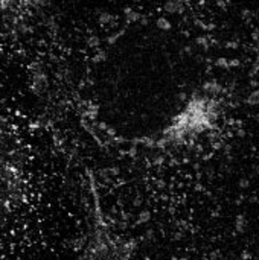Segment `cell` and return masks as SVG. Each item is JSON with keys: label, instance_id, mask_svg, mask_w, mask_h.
Returning <instances> with one entry per match:
<instances>
[{"label": "cell", "instance_id": "6da1fadb", "mask_svg": "<svg viewBox=\"0 0 259 260\" xmlns=\"http://www.w3.org/2000/svg\"><path fill=\"white\" fill-rule=\"evenodd\" d=\"M203 90L206 93H209V94H218V93H221L222 90H224V88H222L217 81H209V82L203 84Z\"/></svg>", "mask_w": 259, "mask_h": 260}, {"label": "cell", "instance_id": "7a4b0ae2", "mask_svg": "<svg viewBox=\"0 0 259 260\" xmlns=\"http://www.w3.org/2000/svg\"><path fill=\"white\" fill-rule=\"evenodd\" d=\"M163 8H165L166 12H171V14L183 12V3L182 2H166Z\"/></svg>", "mask_w": 259, "mask_h": 260}, {"label": "cell", "instance_id": "3957f363", "mask_svg": "<svg viewBox=\"0 0 259 260\" xmlns=\"http://www.w3.org/2000/svg\"><path fill=\"white\" fill-rule=\"evenodd\" d=\"M245 102L248 105H258L259 104V88H256V90H253L252 93L248 94V97L245 99Z\"/></svg>", "mask_w": 259, "mask_h": 260}, {"label": "cell", "instance_id": "277c9868", "mask_svg": "<svg viewBox=\"0 0 259 260\" xmlns=\"http://www.w3.org/2000/svg\"><path fill=\"white\" fill-rule=\"evenodd\" d=\"M125 15H127V21H136V20H140V14L139 12H136V11H133V9H130V8H127L125 9Z\"/></svg>", "mask_w": 259, "mask_h": 260}, {"label": "cell", "instance_id": "5b68a950", "mask_svg": "<svg viewBox=\"0 0 259 260\" xmlns=\"http://www.w3.org/2000/svg\"><path fill=\"white\" fill-rule=\"evenodd\" d=\"M156 24H157V28H159V29H162V31L171 29V23H169V20H166L165 17H160V19H157Z\"/></svg>", "mask_w": 259, "mask_h": 260}, {"label": "cell", "instance_id": "8992f818", "mask_svg": "<svg viewBox=\"0 0 259 260\" xmlns=\"http://www.w3.org/2000/svg\"><path fill=\"white\" fill-rule=\"evenodd\" d=\"M235 227H236V231H239V233H244V228H245V218L242 216V214L236 218Z\"/></svg>", "mask_w": 259, "mask_h": 260}, {"label": "cell", "instance_id": "52a82bcc", "mask_svg": "<svg viewBox=\"0 0 259 260\" xmlns=\"http://www.w3.org/2000/svg\"><path fill=\"white\" fill-rule=\"evenodd\" d=\"M111 20H113V15H111V14H108V12H101V15H99V23H101V24H108Z\"/></svg>", "mask_w": 259, "mask_h": 260}, {"label": "cell", "instance_id": "ba28073f", "mask_svg": "<svg viewBox=\"0 0 259 260\" xmlns=\"http://www.w3.org/2000/svg\"><path fill=\"white\" fill-rule=\"evenodd\" d=\"M139 218H140V219H139L140 224H142V222H148L149 218H151V213H149L148 210H143V211L140 213V216H139Z\"/></svg>", "mask_w": 259, "mask_h": 260}, {"label": "cell", "instance_id": "9c48e42d", "mask_svg": "<svg viewBox=\"0 0 259 260\" xmlns=\"http://www.w3.org/2000/svg\"><path fill=\"white\" fill-rule=\"evenodd\" d=\"M87 44H88L90 47H98V46H99V38L93 35V37H90V38L87 40Z\"/></svg>", "mask_w": 259, "mask_h": 260}, {"label": "cell", "instance_id": "30bf717a", "mask_svg": "<svg viewBox=\"0 0 259 260\" xmlns=\"http://www.w3.org/2000/svg\"><path fill=\"white\" fill-rule=\"evenodd\" d=\"M105 58H107V53H105V52H102V50H99V53L93 56V62H101V61H105Z\"/></svg>", "mask_w": 259, "mask_h": 260}, {"label": "cell", "instance_id": "8fae6325", "mask_svg": "<svg viewBox=\"0 0 259 260\" xmlns=\"http://www.w3.org/2000/svg\"><path fill=\"white\" fill-rule=\"evenodd\" d=\"M197 43L200 44V46H203V49L206 50L209 47V43H207V37H198L197 38Z\"/></svg>", "mask_w": 259, "mask_h": 260}, {"label": "cell", "instance_id": "7c38bea8", "mask_svg": "<svg viewBox=\"0 0 259 260\" xmlns=\"http://www.w3.org/2000/svg\"><path fill=\"white\" fill-rule=\"evenodd\" d=\"M215 66H217V67H224V69H226V67H229V61H227L226 58H220V59L215 61Z\"/></svg>", "mask_w": 259, "mask_h": 260}, {"label": "cell", "instance_id": "4fadbf2b", "mask_svg": "<svg viewBox=\"0 0 259 260\" xmlns=\"http://www.w3.org/2000/svg\"><path fill=\"white\" fill-rule=\"evenodd\" d=\"M123 32H125V29H122V31H119L118 34H114V35H113V37H111V38H108V40H107V41H108V44H113V43H114L116 40H119V38H121V35H122Z\"/></svg>", "mask_w": 259, "mask_h": 260}, {"label": "cell", "instance_id": "5bb4252c", "mask_svg": "<svg viewBox=\"0 0 259 260\" xmlns=\"http://www.w3.org/2000/svg\"><path fill=\"white\" fill-rule=\"evenodd\" d=\"M239 187H241V189H247V187H248V180H245V178L239 180Z\"/></svg>", "mask_w": 259, "mask_h": 260}, {"label": "cell", "instance_id": "9a60e30c", "mask_svg": "<svg viewBox=\"0 0 259 260\" xmlns=\"http://www.w3.org/2000/svg\"><path fill=\"white\" fill-rule=\"evenodd\" d=\"M136 154H137V149H136V146H131V149L128 151V155H130V157H136Z\"/></svg>", "mask_w": 259, "mask_h": 260}, {"label": "cell", "instance_id": "2e32d148", "mask_svg": "<svg viewBox=\"0 0 259 260\" xmlns=\"http://www.w3.org/2000/svg\"><path fill=\"white\" fill-rule=\"evenodd\" d=\"M258 85H259V82H258V81H256V79H253V81H250V87H252V88H255V90H256V88H258Z\"/></svg>", "mask_w": 259, "mask_h": 260}, {"label": "cell", "instance_id": "e0dca14e", "mask_svg": "<svg viewBox=\"0 0 259 260\" xmlns=\"http://www.w3.org/2000/svg\"><path fill=\"white\" fill-rule=\"evenodd\" d=\"M154 164H162L163 163V157H156V160L153 161Z\"/></svg>", "mask_w": 259, "mask_h": 260}, {"label": "cell", "instance_id": "ac0fdd59", "mask_svg": "<svg viewBox=\"0 0 259 260\" xmlns=\"http://www.w3.org/2000/svg\"><path fill=\"white\" fill-rule=\"evenodd\" d=\"M239 64V61L238 59H232V61H229V67L232 66V67H235V66H238Z\"/></svg>", "mask_w": 259, "mask_h": 260}, {"label": "cell", "instance_id": "d6986e66", "mask_svg": "<svg viewBox=\"0 0 259 260\" xmlns=\"http://www.w3.org/2000/svg\"><path fill=\"white\" fill-rule=\"evenodd\" d=\"M140 23L143 24V26H146V23H148V19H146L145 15H142V17H140Z\"/></svg>", "mask_w": 259, "mask_h": 260}, {"label": "cell", "instance_id": "ffe728a7", "mask_svg": "<svg viewBox=\"0 0 259 260\" xmlns=\"http://www.w3.org/2000/svg\"><path fill=\"white\" fill-rule=\"evenodd\" d=\"M258 35H259V31H255V32H253V35H252V37H253V40H258V38H259Z\"/></svg>", "mask_w": 259, "mask_h": 260}, {"label": "cell", "instance_id": "44dd1931", "mask_svg": "<svg viewBox=\"0 0 259 260\" xmlns=\"http://www.w3.org/2000/svg\"><path fill=\"white\" fill-rule=\"evenodd\" d=\"M178 99H180V101H184V99H186V94H184V93H180V94H178Z\"/></svg>", "mask_w": 259, "mask_h": 260}, {"label": "cell", "instance_id": "7402d4cb", "mask_svg": "<svg viewBox=\"0 0 259 260\" xmlns=\"http://www.w3.org/2000/svg\"><path fill=\"white\" fill-rule=\"evenodd\" d=\"M226 46H227V47H236V46H238V44H236V43H227V44H226Z\"/></svg>", "mask_w": 259, "mask_h": 260}, {"label": "cell", "instance_id": "603a6c76", "mask_svg": "<svg viewBox=\"0 0 259 260\" xmlns=\"http://www.w3.org/2000/svg\"><path fill=\"white\" fill-rule=\"evenodd\" d=\"M242 15H244V17H248V15H250V11H248V9H244V11H242Z\"/></svg>", "mask_w": 259, "mask_h": 260}, {"label": "cell", "instance_id": "cb8c5ba5", "mask_svg": "<svg viewBox=\"0 0 259 260\" xmlns=\"http://www.w3.org/2000/svg\"><path fill=\"white\" fill-rule=\"evenodd\" d=\"M217 5H218V6H227L229 3H226V2H217Z\"/></svg>", "mask_w": 259, "mask_h": 260}, {"label": "cell", "instance_id": "d4e9b609", "mask_svg": "<svg viewBox=\"0 0 259 260\" xmlns=\"http://www.w3.org/2000/svg\"><path fill=\"white\" fill-rule=\"evenodd\" d=\"M238 134H239V137H244V136H245V132H244L242 129H239V131H238Z\"/></svg>", "mask_w": 259, "mask_h": 260}, {"label": "cell", "instance_id": "484cf974", "mask_svg": "<svg viewBox=\"0 0 259 260\" xmlns=\"http://www.w3.org/2000/svg\"><path fill=\"white\" fill-rule=\"evenodd\" d=\"M184 50H186L187 53H192V50H191V47H189V46H187V47H184Z\"/></svg>", "mask_w": 259, "mask_h": 260}, {"label": "cell", "instance_id": "4316f807", "mask_svg": "<svg viewBox=\"0 0 259 260\" xmlns=\"http://www.w3.org/2000/svg\"><path fill=\"white\" fill-rule=\"evenodd\" d=\"M139 204H140V199H139V198H137V199H134V205H139Z\"/></svg>", "mask_w": 259, "mask_h": 260}, {"label": "cell", "instance_id": "83f0119b", "mask_svg": "<svg viewBox=\"0 0 259 260\" xmlns=\"http://www.w3.org/2000/svg\"><path fill=\"white\" fill-rule=\"evenodd\" d=\"M180 260H189V259H187V257H182Z\"/></svg>", "mask_w": 259, "mask_h": 260}]
</instances>
